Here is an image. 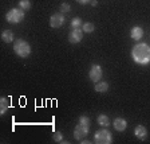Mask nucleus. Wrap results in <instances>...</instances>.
<instances>
[{
  "mask_svg": "<svg viewBox=\"0 0 150 144\" xmlns=\"http://www.w3.org/2000/svg\"><path fill=\"white\" fill-rule=\"evenodd\" d=\"M94 89H95V92H98V93H105V92L109 90V84H107V82H97V85L94 86Z\"/></svg>",
  "mask_w": 150,
  "mask_h": 144,
  "instance_id": "obj_12",
  "label": "nucleus"
},
{
  "mask_svg": "<svg viewBox=\"0 0 150 144\" xmlns=\"http://www.w3.org/2000/svg\"><path fill=\"white\" fill-rule=\"evenodd\" d=\"M97 0H91V6H93V7H95V6H97Z\"/></svg>",
  "mask_w": 150,
  "mask_h": 144,
  "instance_id": "obj_23",
  "label": "nucleus"
},
{
  "mask_svg": "<svg viewBox=\"0 0 150 144\" xmlns=\"http://www.w3.org/2000/svg\"><path fill=\"white\" fill-rule=\"evenodd\" d=\"M79 124H82L84 127H90V119L87 116H81L79 117Z\"/></svg>",
  "mask_w": 150,
  "mask_h": 144,
  "instance_id": "obj_18",
  "label": "nucleus"
},
{
  "mask_svg": "<svg viewBox=\"0 0 150 144\" xmlns=\"http://www.w3.org/2000/svg\"><path fill=\"white\" fill-rule=\"evenodd\" d=\"M81 26H82L81 18H74V19H72V22H71V27L72 28H79Z\"/></svg>",
  "mask_w": 150,
  "mask_h": 144,
  "instance_id": "obj_19",
  "label": "nucleus"
},
{
  "mask_svg": "<svg viewBox=\"0 0 150 144\" xmlns=\"http://www.w3.org/2000/svg\"><path fill=\"white\" fill-rule=\"evenodd\" d=\"M60 11H62V12H70V11H71V6H70L69 3H63L62 6H60Z\"/></svg>",
  "mask_w": 150,
  "mask_h": 144,
  "instance_id": "obj_21",
  "label": "nucleus"
},
{
  "mask_svg": "<svg viewBox=\"0 0 150 144\" xmlns=\"http://www.w3.org/2000/svg\"><path fill=\"white\" fill-rule=\"evenodd\" d=\"M19 7H20L23 11H27V9L31 8V1H30V0H20V1H19Z\"/></svg>",
  "mask_w": 150,
  "mask_h": 144,
  "instance_id": "obj_16",
  "label": "nucleus"
},
{
  "mask_svg": "<svg viewBox=\"0 0 150 144\" xmlns=\"http://www.w3.org/2000/svg\"><path fill=\"white\" fill-rule=\"evenodd\" d=\"M114 128L117 129V131H119V132H122V131H125L126 129V127H127V123H126V120L125 119H121V117H118V119H115L114 120Z\"/></svg>",
  "mask_w": 150,
  "mask_h": 144,
  "instance_id": "obj_11",
  "label": "nucleus"
},
{
  "mask_svg": "<svg viewBox=\"0 0 150 144\" xmlns=\"http://www.w3.org/2000/svg\"><path fill=\"white\" fill-rule=\"evenodd\" d=\"M98 124L100 127H109L110 125V120L106 115H99L98 116Z\"/></svg>",
  "mask_w": 150,
  "mask_h": 144,
  "instance_id": "obj_15",
  "label": "nucleus"
},
{
  "mask_svg": "<svg viewBox=\"0 0 150 144\" xmlns=\"http://www.w3.org/2000/svg\"><path fill=\"white\" fill-rule=\"evenodd\" d=\"M87 133H88V127H84V125H82V124H78L74 129V138L76 139V140L84 139L87 136Z\"/></svg>",
  "mask_w": 150,
  "mask_h": 144,
  "instance_id": "obj_7",
  "label": "nucleus"
},
{
  "mask_svg": "<svg viewBox=\"0 0 150 144\" xmlns=\"http://www.w3.org/2000/svg\"><path fill=\"white\" fill-rule=\"evenodd\" d=\"M6 19L8 20L9 23L16 24V23L22 22L23 19H24V11H23L22 8H12V9H9L8 12H7V15H6Z\"/></svg>",
  "mask_w": 150,
  "mask_h": 144,
  "instance_id": "obj_3",
  "label": "nucleus"
},
{
  "mask_svg": "<svg viewBox=\"0 0 150 144\" xmlns=\"http://www.w3.org/2000/svg\"><path fill=\"white\" fill-rule=\"evenodd\" d=\"M83 38V30L81 28H72V31L69 34V42L70 43H79Z\"/></svg>",
  "mask_w": 150,
  "mask_h": 144,
  "instance_id": "obj_6",
  "label": "nucleus"
},
{
  "mask_svg": "<svg viewBox=\"0 0 150 144\" xmlns=\"http://www.w3.org/2000/svg\"><path fill=\"white\" fill-rule=\"evenodd\" d=\"M94 139H95V143H99V144H110L111 143V133H110L107 129H100V131H98L97 133H95V136H94Z\"/></svg>",
  "mask_w": 150,
  "mask_h": 144,
  "instance_id": "obj_4",
  "label": "nucleus"
},
{
  "mask_svg": "<svg viewBox=\"0 0 150 144\" xmlns=\"http://www.w3.org/2000/svg\"><path fill=\"white\" fill-rule=\"evenodd\" d=\"M64 23V16L63 14H54L50 18V26L52 28H59Z\"/></svg>",
  "mask_w": 150,
  "mask_h": 144,
  "instance_id": "obj_8",
  "label": "nucleus"
},
{
  "mask_svg": "<svg viewBox=\"0 0 150 144\" xmlns=\"http://www.w3.org/2000/svg\"><path fill=\"white\" fill-rule=\"evenodd\" d=\"M76 1H78L79 4H87L90 0H76Z\"/></svg>",
  "mask_w": 150,
  "mask_h": 144,
  "instance_id": "obj_22",
  "label": "nucleus"
},
{
  "mask_svg": "<svg viewBox=\"0 0 150 144\" xmlns=\"http://www.w3.org/2000/svg\"><path fill=\"white\" fill-rule=\"evenodd\" d=\"M1 39H3L6 43H11L13 41V32L11 30H6V31L1 34Z\"/></svg>",
  "mask_w": 150,
  "mask_h": 144,
  "instance_id": "obj_14",
  "label": "nucleus"
},
{
  "mask_svg": "<svg viewBox=\"0 0 150 144\" xmlns=\"http://www.w3.org/2000/svg\"><path fill=\"white\" fill-rule=\"evenodd\" d=\"M130 37L134 39V41H139L141 38L144 37V30L141 27H138V26H135V27L131 28L130 31Z\"/></svg>",
  "mask_w": 150,
  "mask_h": 144,
  "instance_id": "obj_9",
  "label": "nucleus"
},
{
  "mask_svg": "<svg viewBox=\"0 0 150 144\" xmlns=\"http://www.w3.org/2000/svg\"><path fill=\"white\" fill-rule=\"evenodd\" d=\"M13 51H15L19 57L27 58V57L30 55V53H31V47H30V44L25 41L18 39V41H15V43H13Z\"/></svg>",
  "mask_w": 150,
  "mask_h": 144,
  "instance_id": "obj_2",
  "label": "nucleus"
},
{
  "mask_svg": "<svg viewBox=\"0 0 150 144\" xmlns=\"http://www.w3.org/2000/svg\"><path fill=\"white\" fill-rule=\"evenodd\" d=\"M94 28H95V26L93 24V23H90V22H87V23H84L83 24V32H93L94 31Z\"/></svg>",
  "mask_w": 150,
  "mask_h": 144,
  "instance_id": "obj_17",
  "label": "nucleus"
},
{
  "mask_svg": "<svg viewBox=\"0 0 150 144\" xmlns=\"http://www.w3.org/2000/svg\"><path fill=\"white\" fill-rule=\"evenodd\" d=\"M134 133H135V136H137L139 140H145L146 136H147V131H146V128H145L144 125H137L135 127Z\"/></svg>",
  "mask_w": 150,
  "mask_h": 144,
  "instance_id": "obj_10",
  "label": "nucleus"
},
{
  "mask_svg": "<svg viewBox=\"0 0 150 144\" xmlns=\"http://www.w3.org/2000/svg\"><path fill=\"white\" fill-rule=\"evenodd\" d=\"M0 113L1 115H4V113L8 110V108H9V100H8V97H1V100H0Z\"/></svg>",
  "mask_w": 150,
  "mask_h": 144,
  "instance_id": "obj_13",
  "label": "nucleus"
},
{
  "mask_svg": "<svg viewBox=\"0 0 150 144\" xmlns=\"http://www.w3.org/2000/svg\"><path fill=\"white\" fill-rule=\"evenodd\" d=\"M52 139H54L55 141H58V143H60V141L63 140V135H62V132H54Z\"/></svg>",
  "mask_w": 150,
  "mask_h": 144,
  "instance_id": "obj_20",
  "label": "nucleus"
},
{
  "mask_svg": "<svg viewBox=\"0 0 150 144\" xmlns=\"http://www.w3.org/2000/svg\"><path fill=\"white\" fill-rule=\"evenodd\" d=\"M88 75H90V80L94 82H99V80L102 78L103 72L102 67L99 65H93L90 67V72H88Z\"/></svg>",
  "mask_w": 150,
  "mask_h": 144,
  "instance_id": "obj_5",
  "label": "nucleus"
},
{
  "mask_svg": "<svg viewBox=\"0 0 150 144\" xmlns=\"http://www.w3.org/2000/svg\"><path fill=\"white\" fill-rule=\"evenodd\" d=\"M133 59L139 65H147L150 62V47L146 43H138L131 50Z\"/></svg>",
  "mask_w": 150,
  "mask_h": 144,
  "instance_id": "obj_1",
  "label": "nucleus"
}]
</instances>
